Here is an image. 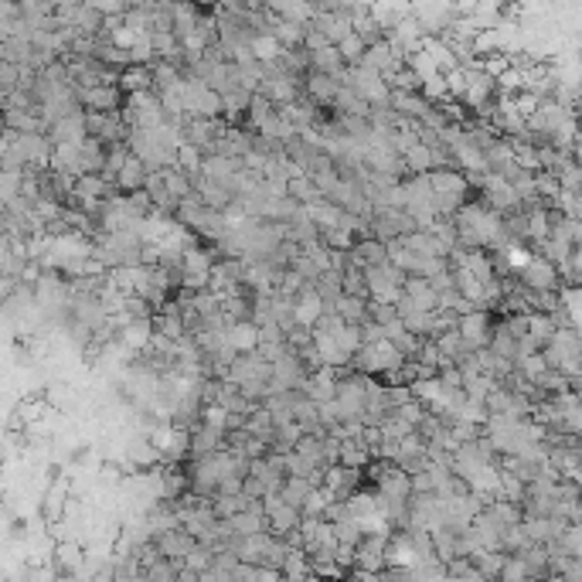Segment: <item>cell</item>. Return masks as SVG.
Masks as SVG:
<instances>
[{
	"mask_svg": "<svg viewBox=\"0 0 582 582\" xmlns=\"http://www.w3.org/2000/svg\"><path fill=\"white\" fill-rule=\"evenodd\" d=\"M429 191H433V208H436L440 219H453L470 201V184L460 170H433Z\"/></svg>",
	"mask_w": 582,
	"mask_h": 582,
	"instance_id": "obj_1",
	"label": "cell"
},
{
	"mask_svg": "<svg viewBox=\"0 0 582 582\" xmlns=\"http://www.w3.org/2000/svg\"><path fill=\"white\" fill-rule=\"evenodd\" d=\"M517 283L525 286L528 293H556L558 290V272L552 262H545V259L531 256V262L525 266L521 272H515Z\"/></svg>",
	"mask_w": 582,
	"mask_h": 582,
	"instance_id": "obj_2",
	"label": "cell"
},
{
	"mask_svg": "<svg viewBox=\"0 0 582 582\" xmlns=\"http://www.w3.org/2000/svg\"><path fill=\"white\" fill-rule=\"evenodd\" d=\"M82 113H119L123 109V92L117 86H96V89H76Z\"/></svg>",
	"mask_w": 582,
	"mask_h": 582,
	"instance_id": "obj_3",
	"label": "cell"
},
{
	"mask_svg": "<svg viewBox=\"0 0 582 582\" xmlns=\"http://www.w3.org/2000/svg\"><path fill=\"white\" fill-rule=\"evenodd\" d=\"M491 327H494V313L470 311L456 321V334L464 337L474 351H480V348H487V341H491Z\"/></svg>",
	"mask_w": 582,
	"mask_h": 582,
	"instance_id": "obj_4",
	"label": "cell"
},
{
	"mask_svg": "<svg viewBox=\"0 0 582 582\" xmlns=\"http://www.w3.org/2000/svg\"><path fill=\"white\" fill-rule=\"evenodd\" d=\"M154 545H157V552H160V558L184 562V558L194 552V545H198V542H194V538L184 528H170V531H164V535H157Z\"/></svg>",
	"mask_w": 582,
	"mask_h": 582,
	"instance_id": "obj_5",
	"label": "cell"
},
{
	"mask_svg": "<svg viewBox=\"0 0 582 582\" xmlns=\"http://www.w3.org/2000/svg\"><path fill=\"white\" fill-rule=\"evenodd\" d=\"M45 137H48V143H52V147H62V143H82V140H86V113L55 119L52 127L45 129Z\"/></svg>",
	"mask_w": 582,
	"mask_h": 582,
	"instance_id": "obj_6",
	"label": "cell"
},
{
	"mask_svg": "<svg viewBox=\"0 0 582 582\" xmlns=\"http://www.w3.org/2000/svg\"><path fill=\"white\" fill-rule=\"evenodd\" d=\"M225 528H229V535H232V538H249V535L266 531V515H262L259 501L252 507H246V511H239V515L229 517V521H225Z\"/></svg>",
	"mask_w": 582,
	"mask_h": 582,
	"instance_id": "obj_7",
	"label": "cell"
},
{
	"mask_svg": "<svg viewBox=\"0 0 582 582\" xmlns=\"http://www.w3.org/2000/svg\"><path fill=\"white\" fill-rule=\"evenodd\" d=\"M321 313H323V300L313 293V286H303L297 293V300H293V323L313 331V323L321 321Z\"/></svg>",
	"mask_w": 582,
	"mask_h": 582,
	"instance_id": "obj_8",
	"label": "cell"
},
{
	"mask_svg": "<svg viewBox=\"0 0 582 582\" xmlns=\"http://www.w3.org/2000/svg\"><path fill=\"white\" fill-rule=\"evenodd\" d=\"M225 450V433L215 426H205L198 423L191 429V460H201V456H211V453Z\"/></svg>",
	"mask_w": 582,
	"mask_h": 582,
	"instance_id": "obj_9",
	"label": "cell"
},
{
	"mask_svg": "<svg viewBox=\"0 0 582 582\" xmlns=\"http://www.w3.org/2000/svg\"><path fill=\"white\" fill-rule=\"evenodd\" d=\"M337 89H341V86H337V78H331V76H317V72H311V76L303 78V96H307L313 106H327V109H331Z\"/></svg>",
	"mask_w": 582,
	"mask_h": 582,
	"instance_id": "obj_10",
	"label": "cell"
},
{
	"mask_svg": "<svg viewBox=\"0 0 582 582\" xmlns=\"http://www.w3.org/2000/svg\"><path fill=\"white\" fill-rule=\"evenodd\" d=\"M388 109L395 113V117H402V119H423V113L429 109V103L419 96V92H392L388 96Z\"/></svg>",
	"mask_w": 582,
	"mask_h": 582,
	"instance_id": "obj_11",
	"label": "cell"
},
{
	"mask_svg": "<svg viewBox=\"0 0 582 582\" xmlns=\"http://www.w3.org/2000/svg\"><path fill=\"white\" fill-rule=\"evenodd\" d=\"M117 89L123 92V96H137V92H154V76H150V68L129 65V68H123V72H119Z\"/></svg>",
	"mask_w": 582,
	"mask_h": 582,
	"instance_id": "obj_12",
	"label": "cell"
},
{
	"mask_svg": "<svg viewBox=\"0 0 582 582\" xmlns=\"http://www.w3.org/2000/svg\"><path fill=\"white\" fill-rule=\"evenodd\" d=\"M297 525H300V511H297V507L280 505V507H272L270 515H266V531H270L272 538H286L290 531H297Z\"/></svg>",
	"mask_w": 582,
	"mask_h": 582,
	"instance_id": "obj_13",
	"label": "cell"
},
{
	"mask_svg": "<svg viewBox=\"0 0 582 582\" xmlns=\"http://www.w3.org/2000/svg\"><path fill=\"white\" fill-rule=\"evenodd\" d=\"M331 109H334V117H358V119H368V109L372 106L364 103L362 96L354 89H337V96H334V103H331Z\"/></svg>",
	"mask_w": 582,
	"mask_h": 582,
	"instance_id": "obj_14",
	"label": "cell"
},
{
	"mask_svg": "<svg viewBox=\"0 0 582 582\" xmlns=\"http://www.w3.org/2000/svg\"><path fill=\"white\" fill-rule=\"evenodd\" d=\"M143 181H147V168H143L137 157L129 154L127 164L119 168L117 184H113V188H117V191H123V194H133V191H143Z\"/></svg>",
	"mask_w": 582,
	"mask_h": 582,
	"instance_id": "obj_15",
	"label": "cell"
},
{
	"mask_svg": "<svg viewBox=\"0 0 582 582\" xmlns=\"http://www.w3.org/2000/svg\"><path fill=\"white\" fill-rule=\"evenodd\" d=\"M229 348L235 351V354H252V351L259 348V331H256V323H249V321H242V323H232L229 331Z\"/></svg>",
	"mask_w": 582,
	"mask_h": 582,
	"instance_id": "obj_16",
	"label": "cell"
},
{
	"mask_svg": "<svg viewBox=\"0 0 582 582\" xmlns=\"http://www.w3.org/2000/svg\"><path fill=\"white\" fill-rule=\"evenodd\" d=\"M280 576H283V582H307L313 576V566L311 558L303 556V548H290L286 552V562L283 569H280Z\"/></svg>",
	"mask_w": 582,
	"mask_h": 582,
	"instance_id": "obj_17",
	"label": "cell"
},
{
	"mask_svg": "<svg viewBox=\"0 0 582 582\" xmlns=\"http://www.w3.org/2000/svg\"><path fill=\"white\" fill-rule=\"evenodd\" d=\"M174 157H178V170H181L184 178L191 181V188H194V181L201 178V164H205V154H201L198 147H191V143H181Z\"/></svg>",
	"mask_w": 582,
	"mask_h": 582,
	"instance_id": "obj_18",
	"label": "cell"
},
{
	"mask_svg": "<svg viewBox=\"0 0 582 582\" xmlns=\"http://www.w3.org/2000/svg\"><path fill=\"white\" fill-rule=\"evenodd\" d=\"M311 480H303V477H286L283 484H280V501H283L286 507H303V501H307V494H311Z\"/></svg>",
	"mask_w": 582,
	"mask_h": 582,
	"instance_id": "obj_19",
	"label": "cell"
},
{
	"mask_svg": "<svg viewBox=\"0 0 582 582\" xmlns=\"http://www.w3.org/2000/svg\"><path fill=\"white\" fill-rule=\"evenodd\" d=\"M505 552H477L470 562H474V569H477V576L484 582H497V576L505 569Z\"/></svg>",
	"mask_w": 582,
	"mask_h": 582,
	"instance_id": "obj_20",
	"label": "cell"
},
{
	"mask_svg": "<svg viewBox=\"0 0 582 582\" xmlns=\"http://www.w3.org/2000/svg\"><path fill=\"white\" fill-rule=\"evenodd\" d=\"M286 198H293L300 208H311L321 201V191L313 188V181L303 174V178H293V181H286Z\"/></svg>",
	"mask_w": 582,
	"mask_h": 582,
	"instance_id": "obj_21",
	"label": "cell"
},
{
	"mask_svg": "<svg viewBox=\"0 0 582 582\" xmlns=\"http://www.w3.org/2000/svg\"><path fill=\"white\" fill-rule=\"evenodd\" d=\"M525 215H528V246H538V242H545V239H548V232H552L548 208H531V211H525Z\"/></svg>",
	"mask_w": 582,
	"mask_h": 582,
	"instance_id": "obj_22",
	"label": "cell"
},
{
	"mask_svg": "<svg viewBox=\"0 0 582 582\" xmlns=\"http://www.w3.org/2000/svg\"><path fill=\"white\" fill-rule=\"evenodd\" d=\"M181 576V562H170V558H157L143 569V582H178Z\"/></svg>",
	"mask_w": 582,
	"mask_h": 582,
	"instance_id": "obj_23",
	"label": "cell"
},
{
	"mask_svg": "<svg viewBox=\"0 0 582 582\" xmlns=\"http://www.w3.org/2000/svg\"><path fill=\"white\" fill-rule=\"evenodd\" d=\"M160 178H164V191H168L170 198L178 201V205H181L184 198H191V194H194L191 181H188V178H184V174H181V170H178V168L160 170Z\"/></svg>",
	"mask_w": 582,
	"mask_h": 582,
	"instance_id": "obj_24",
	"label": "cell"
},
{
	"mask_svg": "<svg viewBox=\"0 0 582 582\" xmlns=\"http://www.w3.org/2000/svg\"><path fill=\"white\" fill-rule=\"evenodd\" d=\"M341 297L368 300V286H364V272L362 270H344V272H341Z\"/></svg>",
	"mask_w": 582,
	"mask_h": 582,
	"instance_id": "obj_25",
	"label": "cell"
},
{
	"mask_svg": "<svg viewBox=\"0 0 582 582\" xmlns=\"http://www.w3.org/2000/svg\"><path fill=\"white\" fill-rule=\"evenodd\" d=\"M487 511H491V515L497 517V521H501L505 528H515V525H521V521H525L521 507L507 505V501H491V505H487Z\"/></svg>",
	"mask_w": 582,
	"mask_h": 582,
	"instance_id": "obj_26",
	"label": "cell"
},
{
	"mask_svg": "<svg viewBox=\"0 0 582 582\" xmlns=\"http://www.w3.org/2000/svg\"><path fill=\"white\" fill-rule=\"evenodd\" d=\"M211 558H215V556H211L208 548H201V545H194V552H191L188 558H184L181 566H184L188 572H194V576H201V572L211 569Z\"/></svg>",
	"mask_w": 582,
	"mask_h": 582,
	"instance_id": "obj_27",
	"label": "cell"
},
{
	"mask_svg": "<svg viewBox=\"0 0 582 582\" xmlns=\"http://www.w3.org/2000/svg\"><path fill=\"white\" fill-rule=\"evenodd\" d=\"M395 419H399V423H405V426L409 429H415L419 426V423H423V415H426V409H423V405H419V402H405V405H399V409H395Z\"/></svg>",
	"mask_w": 582,
	"mask_h": 582,
	"instance_id": "obj_28",
	"label": "cell"
},
{
	"mask_svg": "<svg viewBox=\"0 0 582 582\" xmlns=\"http://www.w3.org/2000/svg\"><path fill=\"white\" fill-rule=\"evenodd\" d=\"M307 344H313L311 327H290V331H286V348L293 351V354H297V351H303Z\"/></svg>",
	"mask_w": 582,
	"mask_h": 582,
	"instance_id": "obj_29",
	"label": "cell"
}]
</instances>
